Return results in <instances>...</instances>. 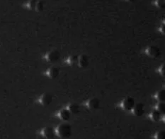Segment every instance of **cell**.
Here are the masks:
<instances>
[{"label":"cell","mask_w":165,"mask_h":139,"mask_svg":"<svg viewBox=\"0 0 165 139\" xmlns=\"http://www.w3.org/2000/svg\"><path fill=\"white\" fill-rule=\"evenodd\" d=\"M55 135L60 138H67L72 135V127L69 124L62 123L59 124L55 129Z\"/></svg>","instance_id":"6da1fadb"},{"label":"cell","mask_w":165,"mask_h":139,"mask_svg":"<svg viewBox=\"0 0 165 139\" xmlns=\"http://www.w3.org/2000/svg\"><path fill=\"white\" fill-rule=\"evenodd\" d=\"M135 100L131 97H126L120 102L118 106L121 110L125 111H130L135 105Z\"/></svg>","instance_id":"7a4b0ae2"},{"label":"cell","mask_w":165,"mask_h":139,"mask_svg":"<svg viewBox=\"0 0 165 139\" xmlns=\"http://www.w3.org/2000/svg\"><path fill=\"white\" fill-rule=\"evenodd\" d=\"M60 57V53L57 49H53L48 51L46 55H44L43 59L46 62L48 63H54L57 62Z\"/></svg>","instance_id":"3957f363"},{"label":"cell","mask_w":165,"mask_h":139,"mask_svg":"<svg viewBox=\"0 0 165 139\" xmlns=\"http://www.w3.org/2000/svg\"><path fill=\"white\" fill-rule=\"evenodd\" d=\"M145 53L147 57L150 58H157L160 55L161 52L158 47L155 45L148 46L145 49Z\"/></svg>","instance_id":"277c9868"},{"label":"cell","mask_w":165,"mask_h":139,"mask_svg":"<svg viewBox=\"0 0 165 139\" xmlns=\"http://www.w3.org/2000/svg\"><path fill=\"white\" fill-rule=\"evenodd\" d=\"M39 135L44 138H53L55 136V129L50 127H46L41 129L39 131Z\"/></svg>","instance_id":"5b68a950"},{"label":"cell","mask_w":165,"mask_h":139,"mask_svg":"<svg viewBox=\"0 0 165 139\" xmlns=\"http://www.w3.org/2000/svg\"><path fill=\"white\" fill-rule=\"evenodd\" d=\"M52 101V95L49 93H43L41 96H39L38 99H37V103L39 105H42L43 107L48 106Z\"/></svg>","instance_id":"8992f818"},{"label":"cell","mask_w":165,"mask_h":139,"mask_svg":"<svg viewBox=\"0 0 165 139\" xmlns=\"http://www.w3.org/2000/svg\"><path fill=\"white\" fill-rule=\"evenodd\" d=\"M45 76L49 78L50 79H55L57 78L60 74V69L57 66H51L48 68V69L45 71Z\"/></svg>","instance_id":"52a82bcc"},{"label":"cell","mask_w":165,"mask_h":139,"mask_svg":"<svg viewBox=\"0 0 165 139\" xmlns=\"http://www.w3.org/2000/svg\"><path fill=\"white\" fill-rule=\"evenodd\" d=\"M84 105L89 110H95L98 108L100 105V100L96 98H90L84 103Z\"/></svg>","instance_id":"ba28073f"},{"label":"cell","mask_w":165,"mask_h":139,"mask_svg":"<svg viewBox=\"0 0 165 139\" xmlns=\"http://www.w3.org/2000/svg\"><path fill=\"white\" fill-rule=\"evenodd\" d=\"M130 111L133 115L136 116H140L143 115V114L145 113V106L142 103L135 104L133 107L132 110Z\"/></svg>","instance_id":"9c48e42d"},{"label":"cell","mask_w":165,"mask_h":139,"mask_svg":"<svg viewBox=\"0 0 165 139\" xmlns=\"http://www.w3.org/2000/svg\"><path fill=\"white\" fill-rule=\"evenodd\" d=\"M56 116L60 119H61L62 121L67 122L71 117V113L67 108H63L60 110L58 111L57 114H56Z\"/></svg>","instance_id":"30bf717a"},{"label":"cell","mask_w":165,"mask_h":139,"mask_svg":"<svg viewBox=\"0 0 165 139\" xmlns=\"http://www.w3.org/2000/svg\"><path fill=\"white\" fill-rule=\"evenodd\" d=\"M89 57L86 55H81L78 56L77 65L80 68H86L89 65Z\"/></svg>","instance_id":"8fae6325"},{"label":"cell","mask_w":165,"mask_h":139,"mask_svg":"<svg viewBox=\"0 0 165 139\" xmlns=\"http://www.w3.org/2000/svg\"><path fill=\"white\" fill-rule=\"evenodd\" d=\"M148 117L152 122H159L161 119V118H162V115H161L160 112H158L157 110H155V109H154L149 114Z\"/></svg>","instance_id":"7c38bea8"},{"label":"cell","mask_w":165,"mask_h":139,"mask_svg":"<svg viewBox=\"0 0 165 139\" xmlns=\"http://www.w3.org/2000/svg\"><path fill=\"white\" fill-rule=\"evenodd\" d=\"M78 62V56L77 55H70L67 57L66 60H65V62L68 64L69 66H75L76 64H77Z\"/></svg>","instance_id":"4fadbf2b"},{"label":"cell","mask_w":165,"mask_h":139,"mask_svg":"<svg viewBox=\"0 0 165 139\" xmlns=\"http://www.w3.org/2000/svg\"><path fill=\"white\" fill-rule=\"evenodd\" d=\"M66 108L70 111L71 114H77V113L80 112V107L76 103H70L67 105Z\"/></svg>","instance_id":"5bb4252c"},{"label":"cell","mask_w":165,"mask_h":139,"mask_svg":"<svg viewBox=\"0 0 165 139\" xmlns=\"http://www.w3.org/2000/svg\"><path fill=\"white\" fill-rule=\"evenodd\" d=\"M154 98L157 102H164L165 101V92L164 90H158L154 95Z\"/></svg>","instance_id":"9a60e30c"},{"label":"cell","mask_w":165,"mask_h":139,"mask_svg":"<svg viewBox=\"0 0 165 139\" xmlns=\"http://www.w3.org/2000/svg\"><path fill=\"white\" fill-rule=\"evenodd\" d=\"M155 109L159 112L161 114L165 113V103L164 102H158L155 106Z\"/></svg>","instance_id":"2e32d148"},{"label":"cell","mask_w":165,"mask_h":139,"mask_svg":"<svg viewBox=\"0 0 165 139\" xmlns=\"http://www.w3.org/2000/svg\"><path fill=\"white\" fill-rule=\"evenodd\" d=\"M37 0H29L26 4V7L29 10L35 11Z\"/></svg>","instance_id":"e0dca14e"},{"label":"cell","mask_w":165,"mask_h":139,"mask_svg":"<svg viewBox=\"0 0 165 139\" xmlns=\"http://www.w3.org/2000/svg\"><path fill=\"white\" fill-rule=\"evenodd\" d=\"M44 9V3L42 1H37L36 5H35V11L37 12H43Z\"/></svg>","instance_id":"ac0fdd59"},{"label":"cell","mask_w":165,"mask_h":139,"mask_svg":"<svg viewBox=\"0 0 165 139\" xmlns=\"http://www.w3.org/2000/svg\"><path fill=\"white\" fill-rule=\"evenodd\" d=\"M154 5L157 8L164 9L165 7L164 0H154Z\"/></svg>","instance_id":"d6986e66"},{"label":"cell","mask_w":165,"mask_h":139,"mask_svg":"<svg viewBox=\"0 0 165 139\" xmlns=\"http://www.w3.org/2000/svg\"><path fill=\"white\" fill-rule=\"evenodd\" d=\"M165 137V132L164 131H159L155 133L154 138L156 139H163Z\"/></svg>","instance_id":"ffe728a7"},{"label":"cell","mask_w":165,"mask_h":139,"mask_svg":"<svg viewBox=\"0 0 165 139\" xmlns=\"http://www.w3.org/2000/svg\"><path fill=\"white\" fill-rule=\"evenodd\" d=\"M157 73H158L160 76H164L165 68H164V64H163L162 65H161L158 68H157Z\"/></svg>","instance_id":"44dd1931"},{"label":"cell","mask_w":165,"mask_h":139,"mask_svg":"<svg viewBox=\"0 0 165 139\" xmlns=\"http://www.w3.org/2000/svg\"><path fill=\"white\" fill-rule=\"evenodd\" d=\"M159 33H161L162 35H164L165 33V29H164V24H163L162 25H161L159 28Z\"/></svg>","instance_id":"7402d4cb"},{"label":"cell","mask_w":165,"mask_h":139,"mask_svg":"<svg viewBox=\"0 0 165 139\" xmlns=\"http://www.w3.org/2000/svg\"><path fill=\"white\" fill-rule=\"evenodd\" d=\"M126 1H128V2H133V1H135L136 0H125Z\"/></svg>","instance_id":"603a6c76"}]
</instances>
